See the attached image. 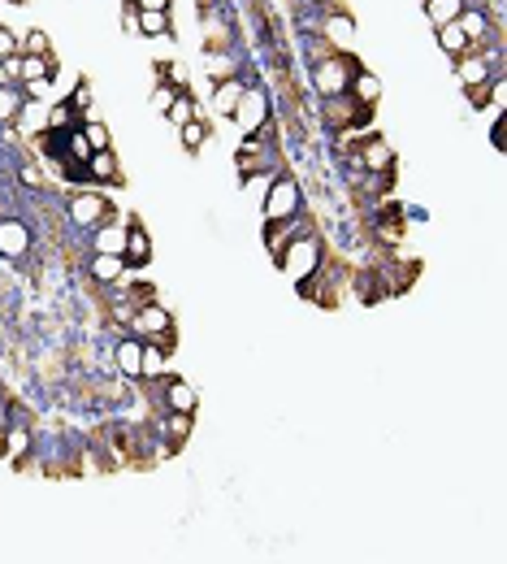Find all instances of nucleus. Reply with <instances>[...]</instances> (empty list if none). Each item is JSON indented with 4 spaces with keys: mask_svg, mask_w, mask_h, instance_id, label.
Listing matches in <instances>:
<instances>
[{
    "mask_svg": "<svg viewBox=\"0 0 507 564\" xmlns=\"http://www.w3.org/2000/svg\"><path fill=\"white\" fill-rule=\"evenodd\" d=\"M295 200H299L295 183H277V187L269 191V200H265V213H269V221H277V217H291V213H295Z\"/></svg>",
    "mask_w": 507,
    "mask_h": 564,
    "instance_id": "obj_1",
    "label": "nucleus"
},
{
    "mask_svg": "<svg viewBox=\"0 0 507 564\" xmlns=\"http://www.w3.org/2000/svg\"><path fill=\"white\" fill-rule=\"evenodd\" d=\"M312 265H317V243L312 239H295V256H282V269L291 278H304Z\"/></svg>",
    "mask_w": 507,
    "mask_h": 564,
    "instance_id": "obj_2",
    "label": "nucleus"
},
{
    "mask_svg": "<svg viewBox=\"0 0 507 564\" xmlns=\"http://www.w3.org/2000/svg\"><path fill=\"white\" fill-rule=\"evenodd\" d=\"M347 79H352V74H347V66L325 61V66L317 70V79H312V83H317V91H321V96H338V91L347 87Z\"/></svg>",
    "mask_w": 507,
    "mask_h": 564,
    "instance_id": "obj_3",
    "label": "nucleus"
},
{
    "mask_svg": "<svg viewBox=\"0 0 507 564\" xmlns=\"http://www.w3.org/2000/svg\"><path fill=\"white\" fill-rule=\"evenodd\" d=\"M104 213H108V204H104L100 196H78V200L70 204V217H74L78 226H100Z\"/></svg>",
    "mask_w": 507,
    "mask_h": 564,
    "instance_id": "obj_4",
    "label": "nucleus"
},
{
    "mask_svg": "<svg viewBox=\"0 0 507 564\" xmlns=\"http://www.w3.org/2000/svg\"><path fill=\"white\" fill-rule=\"evenodd\" d=\"M0 252L5 256H22L26 252V226L22 221H0Z\"/></svg>",
    "mask_w": 507,
    "mask_h": 564,
    "instance_id": "obj_5",
    "label": "nucleus"
},
{
    "mask_svg": "<svg viewBox=\"0 0 507 564\" xmlns=\"http://www.w3.org/2000/svg\"><path fill=\"white\" fill-rule=\"evenodd\" d=\"M122 269H126V256H118V252H96V261H91V273L100 282H118Z\"/></svg>",
    "mask_w": 507,
    "mask_h": 564,
    "instance_id": "obj_6",
    "label": "nucleus"
},
{
    "mask_svg": "<svg viewBox=\"0 0 507 564\" xmlns=\"http://www.w3.org/2000/svg\"><path fill=\"white\" fill-rule=\"evenodd\" d=\"M118 369L126 378H139V369H143V343H135V338L118 343Z\"/></svg>",
    "mask_w": 507,
    "mask_h": 564,
    "instance_id": "obj_7",
    "label": "nucleus"
},
{
    "mask_svg": "<svg viewBox=\"0 0 507 564\" xmlns=\"http://www.w3.org/2000/svg\"><path fill=\"white\" fill-rule=\"evenodd\" d=\"M165 395H169V404H174V413H195V400H200V395H195V386L191 382H169L165 386Z\"/></svg>",
    "mask_w": 507,
    "mask_h": 564,
    "instance_id": "obj_8",
    "label": "nucleus"
},
{
    "mask_svg": "<svg viewBox=\"0 0 507 564\" xmlns=\"http://www.w3.org/2000/svg\"><path fill=\"white\" fill-rule=\"evenodd\" d=\"M442 35H438V44H442V52H451V56H464L473 44L464 39V31H460V22H446V26H438Z\"/></svg>",
    "mask_w": 507,
    "mask_h": 564,
    "instance_id": "obj_9",
    "label": "nucleus"
},
{
    "mask_svg": "<svg viewBox=\"0 0 507 564\" xmlns=\"http://www.w3.org/2000/svg\"><path fill=\"white\" fill-rule=\"evenodd\" d=\"M130 265H148V256H152V243H148V235L139 231V226H135V231H126V252H122Z\"/></svg>",
    "mask_w": 507,
    "mask_h": 564,
    "instance_id": "obj_10",
    "label": "nucleus"
},
{
    "mask_svg": "<svg viewBox=\"0 0 507 564\" xmlns=\"http://www.w3.org/2000/svg\"><path fill=\"white\" fill-rule=\"evenodd\" d=\"M486 74H490V70H486V56H460V83H464V87L477 91V87L486 83Z\"/></svg>",
    "mask_w": 507,
    "mask_h": 564,
    "instance_id": "obj_11",
    "label": "nucleus"
},
{
    "mask_svg": "<svg viewBox=\"0 0 507 564\" xmlns=\"http://www.w3.org/2000/svg\"><path fill=\"white\" fill-rule=\"evenodd\" d=\"M96 252H126V226H104L96 231Z\"/></svg>",
    "mask_w": 507,
    "mask_h": 564,
    "instance_id": "obj_12",
    "label": "nucleus"
},
{
    "mask_svg": "<svg viewBox=\"0 0 507 564\" xmlns=\"http://www.w3.org/2000/svg\"><path fill=\"white\" fill-rule=\"evenodd\" d=\"M456 22H460V31H464L468 44H486V39H490V22H486L481 14H460Z\"/></svg>",
    "mask_w": 507,
    "mask_h": 564,
    "instance_id": "obj_13",
    "label": "nucleus"
},
{
    "mask_svg": "<svg viewBox=\"0 0 507 564\" xmlns=\"http://www.w3.org/2000/svg\"><path fill=\"white\" fill-rule=\"evenodd\" d=\"M87 169H91L96 178H104V183H113V178H118V161H113V152H108V148L91 152V156H87Z\"/></svg>",
    "mask_w": 507,
    "mask_h": 564,
    "instance_id": "obj_14",
    "label": "nucleus"
},
{
    "mask_svg": "<svg viewBox=\"0 0 507 564\" xmlns=\"http://www.w3.org/2000/svg\"><path fill=\"white\" fill-rule=\"evenodd\" d=\"M460 14H464V5H460V0H429V22H434V26L456 22Z\"/></svg>",
    "mask_w": 507,
    "mask_h": 564,
    "instance_id": "obj_15",
    "label": "nucleus"
},
{
    "mask_svg": "<svg viewBox=\"0 0 507 564\" xmlns=\"http://www.w3.org/2000/svg\"><path fill=\"white\" fill-rule=\"evenodd\" d=\"M130 321H135V330H143V334H165V330H169V317H165L160 308H143V313H135Z\"/></svg>",
    "mask_w": 507,
    "mask_h": 564,
    "instance_id": "obj_16",
    "label": "nucleus"
},
{
    "mask_svg": "<svg viewBox=\"0 0 507 564\" xmlns=\"http://www.w3.org/2000/svg\"><path fill=\"white\" fill-rule=\"evenodd\" d=\"M239 100H243L239 83H221L217 96H212V109H217V113H239Z\"/></svg>",
    "mask_w": 507,
    "mask_h": 564,
    "instance_id": "obj_17",
    "label": "nucleus"
},
{
    "mask_svg": "<svg viewBox=\"0 0 507 564\" xmlns=\"http://www.w3.org/2000/svg\"><path fill=\"white\" fill-rule=\"evenodd\" d=\"M18 79H26V83H39V79H48V56H22V66H18Z\"/></svg>",
    "mask_w": 507,
    "mask_h": 564,
    "instance_id": "obj_18",
    "label": "nucleus"
},
{
    "mask_svg": "<svg viewBox=\"0 0 507 564\" xmlns=\"http://www.w3.org/2000/svg\"><path fill=\"white\" fill-rule=\"evenodd\" d=\"M165 118H169V122H178V126L195 122V104H191V96H174V104L165 109Z\"/></svg>",
    "mask_w": 507,
    "mask_h": 564,
    "instance_id": "obj_19",
    "label": "nucleus"
},
{
    "mask_svg": "<svg viewBox=\"0 0 507 564\" xmlns=\"http://www.w3.org/2000/svg\"><path fill=\"white\" fill-rule=\"evenodd\" d=\"M165 22H169V18H165V14H152V9H139V18H135V26H139L143 35H160Z\"/></svg>",
    "mask_w": 507,
    "mask_h": 564,
    "instance_id": "obj_20",
    "label": "nucleus"
},
{
    "mask_svg": "<svg viewBox=\"0 0 507 564\" xmlns=\"http://www.w3.org/2000/svg\"><path fill=\"white\" fill-rule=\"evenodd\" d=\"M356 96H360L364 104H373V100L381 96V83H377L373 74H356Z\"/></svg>",
    "mask_w": 507,
    "mask_h": 564,
    "instance_id": "obj_21",
    "label": "nucleus"
},
{
    "mask_svg": "<svg viewBox=\"0 0 507 564\" xmlns=\"http://www.w3.org/2000/svg\"><path fill=\"white\" fill-rule=\"evenodd\" d=\"M18 48H22V52H31V56H48V35H43V31H31Z\"/></svg>",
    "mask_w": 507,
    "mask_h": 564,
    "instance_id": "obj_22",
    "label": "nucleus"
},
{
    "mask_svg": "<svg viewBox=\"0 0 507 564\" xmlns=\"http://www.w3.org/2000/svg\"><path fill=\"white\" fill-rule=\"evenodd\" d=\"M364 161H369L373 169H390V148H386V143H369V148H364Z\"/></svg>",
    "mask_w": 507,
    "mask_h": 564,
    "instance_id": "obj_23",
    "label": "nucleus"
},
{
    "mask_svg": "<svg viewBox=\"0 0 507 564\" xmlns=\"http://www.w3.org/2000/svg\"><path fill=\"white\" fill-rule=\"evenodd\" d=\"M200 143H204V126H200V122H187V126H183V148H187V152H200Z\"/></svg>",
    "mask_w": 507,
    "mask_h": 564,
    "instance_id": "obj_24",
    "label": "nucleus"
},
{
    "mask_svg": "<svg viewBox=\"0 0 507 564\" xmlns=\"http://www.w3.org/2000/svg\"><path fill=\"white\" fill-rule=\"evenodd\" d=\"M160 369H165L160 352H156V348H143V369H139V378H156Z\"/></svg>",
    "mask_w": 507,
    "mask_h": 564,
    "instance_id": "obj_25",
    "label": "nucleus"
},
{
    "mask_svg": "<svg viewBox=\"0 0 507 564\" xmlns=\"http://www.w3.org/2000/svg\"><path fill=\"white\" fill-rule=\"evenodd\" d=\"M83 135H87V143H91V152H100V148H108V131H104L100 122H87V131H83Z\"/></svg>",
    "mask_w": 507,
    "mask_h": 564,
    "instance_id": "obj_26",
    "label": "nucleus"
},
{
    "mask_svg": "<svg viewBox=\"0 0 507 564\" xmlns=\"http://www.w3.org/2000/svg\"><path fill=\"white\" fill-rule=\"evenodd\" d=\"M169 434L183 443V438L191 434V413H174V417H169Z\"/></svg>",
    "mask_w": 507,
    "mask_h": 564,
    "instance_id": "obj_27",
    "label": "nucleus"
},
{
    "mask_svg": "<svg viewBox=\"0 0 507 564\" xmlns=\"http://www.w3.org/2000/svg\"><path fill=\"white\" fill-rule=\"evenodd\" d=\"M14 113H18V96L9 87H0V122H9Z\"/></svg>",
    "mask_w": 507,
    "mask_h": 564,
    "instance_id": "obj_28",
    "label": "nucleus"
},
{
    "mask_svg": "<svg viewBox=\"0 0 507 564\" xmlns=\"http://www.w3.org/2000/svg\"><path fill=\"white\" fill-rule=\"evenodd\" d=\"M31 443V434L26 430H9V456H22V447Z\"/></svg>",
    "mask_w": 507,
    "mask_h": 564,
    "instance_id": "obj_29",
    "label": "nucleus"
},
{
    "mask_svg": "<svg viewBox=\"0 0 507 564\" xmlns=\"http://www.w3.org/2000/svg\"><path fill=\"white\" fill-rule=\"evenodd\" d=\"M70 152H74L78 161H87V156H91V143H87V135H70Z\"/></svg>",
    "mask_w": 507,
    "mask_h": 564,
    "instance_id": "obj_30",
    "label": "nucleus"
},
{
    "mask_svg": "<svg viewBox=\"0 0 507 564\" xmlns=\"http://www.w3.org/2000/svg\"><path fill=\"white\" fill-rule=\"evenodd\" d=\"M18 52V39L9 35V31H0V61H5V56H14Z\"/></svg>",
    "mask_w": 507,
    "mask_h": 564,
    "instance_id": "obj_31",
    "label": "nucleus"
},
{
    "mask_svg": "<svg viewBox=\"0 0 507 564\" xmlns=\"http://www.w3.org/2000/svg\"><path fill=\"white\" fill-rule=\"evenodd\" d=\"M329 35H334V39H347V35H352V22H347V18H334V22H329Z\"/></svg>",
    "mask_w": 507,
    "mask_h": 564,
    "instance_id": "obj_32",
    "label": "nucleus"
},
{
    "mask_svg": "<svg viewBox=\"0 0 507 564\" xmlns=\"http://www.w3.org/2000/svg\"><path fill=\"white\" fill-rule=\"evenodd\" d=\"M18 66H22L18 56H5V66H0V83H5V79H14V74H18Z\"/></svg>",
    "mask_w": 507,
    "mask_h": 564,
    "instance_id": "obj_33",
    "label": "nucleus"
},
{
    "mask_svg": "<svg viewBox=\"0 0 507 564\" xmlns=\"http://www.w3.org/2000/svg\"><path fill=\"white\" fill-rule=\"evenodd\" d=\"M174 96H178V91H169V87H160V91H156V109L165 113L169 104H174Z\"/></svg>",
    "mask_w": 507,
    "mask_h": 564,
    "instance_id": "obj_34",
    "label": "nucleus"
},
{
    "mask_svg": "<svg viewBox=\"0 0 507 564\" xmlns=\"http://www.w3.org/2000/svg\"><path fill=\"white\" fill-rule=\"evenodd\" d=\"M139 9H152V14H165L169 9V0H135Z\"/></svg>",
    "mask_w": 507,
    "mask_h": 564,
    "instance_id": "obj_35",
    "label": "nucleus"
},
{
    "mask_svg": "<svg viewBox=\"0 0 507 564\" xmlns=\"http://www.w3.org/2000/svg\"><path fill=\"white\" fill-rule=\"evenodd\" d=\"M0 430H5V404H0Z\"/></svg>",
    "mask_w": 507,
    "mask_h": 564,
    "instance_id": "obj_36",
    "label": "nucleus"
}]
</instances>
